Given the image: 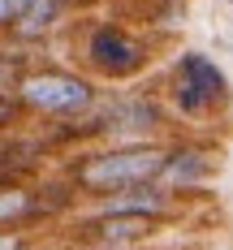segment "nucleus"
Instances as JSON below:
<instances>
[{
    "mask_svg": "<svg viewBox=\"0 0 233 250\" xmlns=\"http://www.w3.org/2000/svg\"><path fill=\"white\" fill-rule=\"evenodd\" d=\"M61 155L91 143H160L173 138L177 121L155 82H134V86H104L91 112H82L69 125H43Z\"/></svg>",
    "mask_w": 233,
    "mask_h": 250,
    "instance_id": "f257e3e1",
    "label": "nucleus"
},
{
    "mask_svg": "<svg viewBox=\"0 0 233 250\" xmlns=\"http://www.w3.org/2000/svg\"><path fill=\"white\" fill-rule=\"evenodd\" d=\"M160 95L177 129L212 134V125H220L233 112V78L212 52L181 48L160 74Z\"/></svg>",
    "mask_w": 233,
    "mask_h": 250,
    "instance_id": "f03ea898",
    "label": "nucleus"
},
{
    "mask_svg": "<svg viewBox=\"0 0 233 250\" xmlns=\"http://www.w3.org/2000/svg\"><path fill=\"white\" fill-rule=\"evenodd\" d=\"M164 147H169V138H160V143H91V147L61 155L56 173L74 186L78 203H95L104 194L155 181L160 164H164Z\"/></svg>",
    "mask_w": 233,
    "mask_h": 250,
    "instance_id": "7ed1b4c3",
    "label": "nucleus"
},
{
    "mask_svg": "<svg viewBox=\"0 0 233 250\" xmlns=\"http://www.w3.org/2000/svg\"><path fill=\"white\" fill-rule=\"evenodd\" d=\"M78 69L100 86H134L155 69V43L126 22L91 18L78 30Z\"/></svg>",
    "mask_w": 233,
    "mask_h": 250,
    "instance_id": "20e7f679",
    "label": "nucleus"
},
{
    "mask_svg": "<svg viewBox=\"0 0 233 250\" xmlns=\"http://www.w3.org/2000/svg\"><path fill=\"white\" fill-rule=\"evenodd\" d=\"M100 91L104 86L95 78H86L78 65H56V61H30L13 82V100L22 108V117L43 125L78 121L82 112H91Z\"/></svg>",
    "mask_w": 233,
    "mask_h": 250,
    "instance_id": "39448f33",
    "label": "nucleus"
},
{
    "mask_svg": "<svg viewBox=\"0 0 233 250\" xmlns=\"http://www.w3.org/2000/svg\"><path fill=\"white\" fill-rule=\"evenodd\" d=\"M225 173V147L212 138V134H199V129H177L164 147V164L155 173V186H164L169 194H177L186 207L194 199H203L216 190V181Z\"/></svg>",
    "mask_w": 233,
    "mask_h": 250,
    "instance_id": "423d86ee",
    "label": "nucleus"
},
{
    "mask_svg": "<svg viewBox=\"0 0 233 250\" xmlns=\"http://www.w3.org/2000/svg\"><path fill=\"white\" fill-rule=\"evenodd\" d=\"M160 220L147 216H121V211H95V207H82L78 216H69L65 237L78 250H147L164 237Z\"/></svg>",
    "mask_w": 233,
    "mask_h": 250,
    "instance_id": "0eeeda50",
    "label": "nucleus"
},
{
    "mask_svg": "<svg viewBox=\"0 0 233 250\" xmlns=\"http://www.w3.org/2000/svg\"><path fill=\"white\" fill-rule=\"evenodd\" d=\"M74 4L78 0H22L18 13H13V22H9V30H4L0 39L13 43V48H26V52L48 48L52 39L69 26Z\"/></svg>",
    "mask_w": 233,
    "mask_h": 250,
    "instance_id": "6e6552de",
    "label": "nucleus"
},
{
    "mask_svg": "<svg viewBox=\"0 0 233 250\" xmlns=\"http://www.w3.org/2000/svg\"><path fill=\"white\" fill-rule=\"evenodd\" d=\"M30 61H35V52L13 48V43L0 39V95H13V82H18V74H22Z\"/></svg>",
    "mask_w": 233,
    "mask_h": 250,
    "instance_id": "1a4fd4ad",
    "label": "nucleus"
},
{
    "mask_svg": "<svg viewBox=\"0 0 233 250\" xmlns=\"http://www.w3.org/2000/svg\"><path fill=\"white\" fill-rule=\"evenodd\" d=\"M39 237V229H0V250H26Z\"/></svg>",
    "mask_w": 233,
    "mask_h": 250,
    "instance_id": "9d476101",
    "label": "nucleus"
},
{
    "mask_svg": "<svg viewBox=\"0 0 233 250\" xmlns=\"http://www.w3.org/2000/svg\"><path fill=\"white\" fill-rule=\"evenodd\" d=\"M26 117H22V108H18V100L13 95H0V129H18Z\"/></svg>",
    "mask_w": 233,
    "mask_h": 250,
    "instance_id": "9b49d317",
    "label": "nucleus"
},
{
    "mask_svg": "<svg viewBox=\"0 0 233 250\" xmlns=\"http://www.w3.org/2000/svg\"><path fill=\"white\" fill-rule=\"evenodd\" d=\"M18 4H22V0H0V35L9 30V22H13V13H18Z\"/></svg>",
    "mask_w": 233,
    "mask_h": 250,
    "instance_id": "f8f14e48",
    "label": "nucleus"
},
{
    "mask_svg": "<svg viewBox=\"0 0 233 250\" xmlns=\"http://www.w3.org/2000/svg\"><path fill=\"white\" fill-rule=\"evenodd\" d=\"M26 250H61V246H56V242H48V237L39 233V237H35V242H30V246H26Z\"/></svg>",
    "mask_w": 233,
    "mask_h": 250,
    "instance_id": "ddd939ff",
    "label": "nucleus"
},
{
    "mask_svg": "<svg viewBox=\"0 0 233 250\" xmlns=\"http://www.w3.org/2000/svg\"><path fill=\"white\" fill-rule=\"evenodd\" d=\"M177 4H190V0H177Z\"/></svg>",
    "mask_w": 233,
    "mask_h": 250,
    "instance_id": "4468645a",
    "label": "nucleus"
},
{
    "mask_svg": "<svg viewBox=\"0 0 233 250\" xmlns=\"http://www.w3.org/2000/svg\"><path fill=\"white\" fill-rule=\"evenodd\" d=\"M225 4H233V0H225Z\"/></svg>",
    "mask_w": 233,
    "mask_h": 250,
    "instance_id": "2eb2a0df",
    "label": "nucleus"
}]
</instances>
